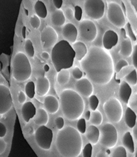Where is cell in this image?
<instances>
[{"mask_svg": "<svg viewBox=\"0 0 137 157\" xmlns=\"http://www.w3.org/2000/svg\"><path fill=\"white\" fill-rule=\"evenodd\" d=\"M132 63L135 68L137 69V44L135 45L132 51Z\"/></svg>", "mask_w": 137, "mask_h": 157, "instance_id": "7bdbcfd3", "label": "cell"}, {"mask_svg": "<svg viewBox=\"0 0 137 157\" xmlns=\"http://www.w3.org/2000/svg\"><path fill=\"white\" fill-rule=\"evenodd\" d=\"M80 64L88 78L97 85H106L113 77V59L108 50L102 47H91Z\"/></svg>", "mask_w": 137, "mask_h": 157, "instance_id": "6da1fadb", "label": "cell"}, {"mask_svg": "<svg viewBox=\"0 0 137 157\" xmlns=\"http://www.w3.org/2000/svg\"><path fill=\"white\" fill-rule=\"evenodd\" d=\"M13 107V98L7 86L0 84V115L8 113Z\"/></svg>", "mask_w": 137, "mask_h": 157, "instance_id": "7c38bea8", "label": "cell"}, {"mask_svg": "<svg viewBox=\"0 0 137 157\" xmlns=\"http://www.w3.org/2000/svg\"><path fill=\"white\" fill-rule=\"evenodd\" d=\"M122 143L125 148H126L130 153L135 152V144H134L133 137L130 132H126L123 136Z\"/></svg>", "mask_w": 137, "mask_h": 157, "instance_id": "4316f807", "label": "cell"}, {"mask_svg": "<svg viewBox=\"0 0 137 157\" xmlns=\"http://www.w3.org/2000/svg\"><path fill=\"white\" fill-rule=\"evenodd\" d=\"M135 157H137V151H136V153H135Z\"/></svg>", "mask_w": 137, "mask_h": 157, "instance_id": "6f0895ef", "label": "cell"}, {"mask_svg": "<svg viewBox=\"0 0 137 157\" xmlns=\"http://www.w3.org/2000/svg\"><path fill=\"white\" fill-rule=\"evenodd\" d=\"M89 121L92 125L96 126H99L103 121L102 114L98 110L93 111L92 113H91V117Z\"/></svg>", "mask_w": 137, "mask_h": 157, "instance_id": "f546056e", "label": "cell"}, {"mask_svg": "<svg viewBox=\"0 0 137 157\" xmlns=\"http://www.w3.org/2000/svg\"><path fill=\"white\" fill-rule=\"evenodd\" d=\"M24 49H25L26 53L27 56L30 57H33L34 56V48L33 46L32 42L30 39H27L25 41V44H24Z\"/></svg>", "mask_w": 137, "mask_h": 157, "instance_id": "1f68e13d", "label": "cell"}, {"mask_svg": "<svg viewBox=\"0 0 137 157\" xmlns=\"http://www.w3.org/2000/svg\"><path fill=\"white\" fill-rule=\"evenodd\" d=\"M25 29H26V28L25 27H23V38H26V36H25Z\"/></svg>", "mask_w": 137, "mask_h": 157, "instance_id": "9f6ffc18", "label": "cell"}, {"mask_svg": "<svg viewBox=\"0 0 137 157\" xmlns=\"http://www.w3.org/2000/svg\"><path fill=\"white\" fill-rule=\"evenodd\" d=\"M72 47L75 53V58L77 59L78 61L80 62L85 57V56L87 55V53L88 52V49L86 44L81 41H77L75 42L74 44H73Z\"/></svg>", "mask_w": 137, "mask_h": 157, "instance_id": "7402d4cb", "label": "cell"}, {"mask_svg": "<svg viewBox=\"0 0 137 157\" xmlns=\"http://www.w3.org/2000/svg\"><path fill=\"white\" fill-rule=\"evenodd\" d=\"M119 95L121 100L124 103H128L130 96L132 95V88H131L130 86L126 81H123L121 83L119 90Z\"/></svg>", "mask_w": 137, "mask_h": 157, "instance_id": "44dd1931", "label": "cell"}, {"mask_svg": "<svg viewBox=\"0 0 137 157\" xmlns=\"http://www.w3.org/2000/svg\"><path fill=\"white\" fill-rule=\"evenodd\" d=\"M89 107L90 109L93 111L97 110V107H98V105L99 103V99L97 97V96L92 94L91 96L89 97Z\"/></svg>", "mask_w": 137, "mask_h": 157, "instance_id": "836d02e7", "label": "cell"}, {"mask_svg": "<svg viewBox=\"0 0 137 157\" xmlns=\"http://www.w3.org/2000/svg\"><path fill=\"white\" fill-rule=\"evenodd\" d=\"M133 47L130 39L126 38L122 41L121 44V48L119 53L122 56L128 57L132 53Z\"/></svg>", "mask_w": 137, "mask_h": 157, "instance_id": "d4e9b609", "label": "cell"}, {"mask_svg": "<svg viewBox=\"0 0 137 157\" xmlns=\"http://www.w3.org/2000/svg\"><path fill=\"white\" fill-rule=\"evenodd\" d=\"M31 64L27 56L22 52L15 55L13 61V75L15 80L23 82L29 79L32 75Z\"/></svg>", "mask_w": 137, "mask_h": 157, "instance_id": "5b68a950", "label": "cell"}, {"mask_svg": "<svg viewBox=\"0 0 137 157\" xmlns=\"http://www.w3.org/2000/svg\"><path fill=\"white\" fill-rule=\"evenodd\" d=\"M127 32H128V34L130 38L132 39V40L133 41H136V37L135 34V33H134L133 30L132 29V27H131L130 23H127Z\"/></svg>", "mask_w": 137, "mask_h": 157, "instance_id": "f6af8a7d", "label": "cell"}, {"mask_svg": "<svg viewBox=\"0 0 137 157\" xmlns=\"http://www.w3.org/2000/svg\"><path fill=\"white\" fill-rule=\"evenodd\" d=\"M34 12L36 16L41 19H45L47 15V10L45 4L41 1H37L34 4Z\"/></svg>", "mask_w": 137, "mask_h": 157, "instance_id": "83f0119b", "label": "cell"}, {"mask_svg": "<svg viewBox=\"0 0 137 157\" xmlns=\"http://www.w3.org/2000/svg\"><path fill=\"white\" fill-rule=\"evenodd\" d=\"M74 17L76 19V20L78 21H80L82 17V10L80 6H76L75 7Z\"/></svg>", "mask_w": 137, "mask_h": 157, "instance_id": "b9f144b4", "label": "cell"}, {"mask_svg": "<svg viewBox=\"0 0 137 157\" xmlns=\"http://www.w3.org/2000/svg\"><path fill=\"white\" fill-rule=\"evenodd\" d=\"M58 34L51 26H47L42 30L41 34V41L42 48L45 49L53 47L56 44Z\"/></svg>", "mask_w": 137, "mask_h": 157, "instance_id": "4fadbf2b", "label": "cell"}, {"mask_svg": "<svg viewBox=\"0 0 137 157\" xmlns=\"http://www.w3.org/2000/svg\"><path fill=\"white\" fill-rule=\"evenodd\" d=\"M53 140V132L46 126H41L35 132V141L38 147L45 150L50 149Z\"/></svg>", "mask_w": 137, "mask_h": 157, "instance_id": "30bf717a", "label": "cell"}, {"mask_svg": "<svg viewBox=\"0 0 137 157\" xmlns=\"http://www.w3.org/2000/svg\"><path fill=\"white\" fill-rule=\"evenodd\" d=\"M99 132V141L102 146L108 148H112L116 146L118 140L117 131L112 124L106 123L102 126Z\"/></svg>", "mask_w": 137, "mask_h": 157, "instance_id": "ba28073f", "label": "cell"}, {"mask_svg": "<svg viewBox=\"0 0 137 157\" xmlns=\"http://www.w3.org/2000/svg\"><path fill=\"white\" fill-rule=\"evenodd\" d=\"M91 117V111H87L86 113H85V120H87V121H89Z\"/></svg>", "mask_w": 137, "mask_h": 157, "instance_id": "db71d44e", "label": "cell"}, {"mask_svg": "<svg viewBox=\"0 0 137 157\" xmlns=\"http://www.w3.org/2000/svg\"><path fill=\"white\" fill-rule=\"evenodd\" d=\"M7 132V128L6 127L4 124L0 122V137L3 138L5 137Z\"/></svg>", "mask_w": 137, "mask_h": 157, "instance_id": "7dc6e473", "label": "cell"}, {"mask_svg": "<svg viewBox=\"0 0 137 157\" xmlns=\"http://www.w3.org/2000/svg\"><path fill=\"white\" fill-rule=\"evenodd\" d=\"M53 3L57 9H60L62 6L63 0H53Z\"/></svg>", "mask_w": 137, "mask_h": 157, "instance_id": "681fc988", "label": "cell"}, {"mask_svg": "<svg viewBox=\"0 0 137 157\" xmlns=\"http://www.w3.org/2000/svg\"><path fill=\"white\" fill-rule=\"evenodd\" d=\"M44 106L47 112L51 114L56 113L59 109L58 100L54 96H47L44 100Z\"/></svg>", "mask_w": 137, "mask_h": 157, "instance_id": "d6986e66", "label": "cell"}, {"mask_svg": "<svg viewBox=\"0 0 137 157\" xmlns=\"http://www.w3.org/2000/svg\"><path fill=\"white\" fill-rule=\"evenodd\" d=\"M30 23L33 28L35 29H37L40 28L41 25V20L40 18L36 15H32V16L30 17Z\"/></svg>", "mask_w": 137, "mask_h": 157, "instance_id": "d590c367", "label": "cell"}, {"mask_svg": "<svg viewBox=\"0 0 137 157\" xmlns=\"http://www.w3.org/2000/svg\"><path fill=\"white\" fill-rule=\"evenodd\" d=\"M118 35L114 30H107L103 36L102 43L103 48L106 50H111L118 43Z\"/></svg>", "mask_w": 137, "mask_h": 157, "instance_id": "2e32d148", "label": "cell"}, {"mask_svg": "<svg viewBox=\"0 0 137 157\" xmlns=\"http://www.w3.org/2000/svg\"><path fill=\"white\" fill-rule=\"evenodd\" d=\"M6 148V143L2 137H0V155L4 152Z\"/></svg>", "mask_w": 137, "mask_h": 157, "instance_id": "c3c4849f", "label": "cell"}, {"mask_svg": "<svg viewBox=\"0 0 137 157\" xmlns=\"http://www.w3.org/2000/svg\"><path fill=\"white\" fill-rule=\"evenodd\" d=\"M65 16L69 20H72L74 18V12L71 8H66L65 12Z\"/></svg>", "mask_w": 137, "mask_h": 157, "instance_id": "ee69618b", "label": "cell"}, {"mask_svg": "<svg viewBox=\"0 0 137 157\" xmlns=\"http://www.w3.org/2000/svg\"><path fill=\"white\" fill-rule=\"evenodd\" d=\"M126 81L130 86H135L137 83V72L136 70L131 71L128 75H127L126 77Z\"/></svg>", "mask_w": 137, "mask_h": 157, "instance_id": "d6a6232c", "label": "cell"}, {"mask_svg": "<svg viewBox=\"0 0 137 157\" xmlns=\"http://www.w3.org/2000/svg\"><path fill=\"white\" fill-rule=\"evenodd\" d=\"M103 110L108 120L112 123H118L123 116V107L116 98H111L105 102Z\"/></svg>", "mask_w": 137, "mask_h": 157, "instance_id": "8992f818", "label": "cell"}, {"mask_svg": "<svg viewBox=\"0 0 137 157\" xmlns=\"http://www.w3.org/2000/svg\"><path fill=\"white\" fill-rule=\"evenodd\" d=\"M133 128V135L135 136L136 140H137V123H136L135 126L132 128Z\"/></svg>", "mask_w": 137, "mask_h": 157, "instance_id": "f5cc1de1", "label": "cell"}, {"mask_svg": "<svg viewBox=\"0 0 137 157\" xmlns=\"http://www.w3.org/2000/svg\"><path fill=\"white\" fill-rule=\"evenodd\" d=\"M79 33L82 40L93 42L97 35V29L95 23L89 19L81 21L79 23Z\"/></svg>", "mask_w": 137, "mask_h": 157, "instance_id": "8fae6325", "label": "cell"}, {"mask_svg": "<svg viewBox=\"0 0 137 157\" xmlns=\"http://www.w3.org/2000/svg\"><path fill=\"white\" fill-rule=\"evenodd\" d=\"M125 122L129 128H132L136 123V113L130 107L126 109L125 113Z\"/></svg>", "mask_w": 137, "mask_h": 157, "instance_id": "484cf974", "label": "cell"}, {"mask_svg": "<svg viewBox=\"0 0 137 157\" xmlns=\"http://www.w3.org/2000/svg\"><path fill=\"white\" fill-rule=\"evenodd\" d=\"M93 146L92 144H87L83 149V157H92Z\"/></svg>", "mask_w": 137, "mask_h": 157, "instance_id": "74e56055", "label": "cell"}, {"mask_svg": "<svg viewBox=\"0 0 137 157\" xmlns=\"http://www.w3.org/2000/svg\"><path fill=\"white\" fill-rule=\"evenodd\" d=\"M25 90L27 96H28L30 98H34L36 92L34 83L33 81H29V82H27L25 87Z\"/></svg>", "mask_w": 137, "mask_h": 157, "instance_id": "4dcf8cb0", "label": "cell"}, {"mask_svg": "<svg viewBox=\"0 0 137 157\" xmlns=\"http://www.w3.org/2000/svg\"><path fill=\"white\" fill-rule=\"evenodd\" d=\"M34 1H36V0H34Z\"/></svg>", "mask_w": 137, "mask_h": 157, "instance_id": "91938a15", "label": "cell"}, {"mask_svg": "<svg viewBox=\"0 0 137 157\" xmlns=\"http://www.w3.org/2000/svg\"><path fill=\"white\" fill-rule=\"evenodd\" d=\"M36 94L40 96H43L48 93L50 88V83L48 78L45 77H40L36 80L35 86Z\"/></svg>", "mask_w": 137, "mask_h": 157, "instance_id": "e0dca14e", "label": "cell"}, {"mask_svg": "<svg viewBox=\"0 0 137 157\" xmlns=\"http://www.w3.org/2000/svg\"><path fill=\"white\" fill-rule=\"evenodd\" d=\"M26 95L23 91H20L18 94V101L20 104H24L26 101Z\"/></svg>", "mask_w": 137, "mask_h": 157, "instance_id": "bcb514c9", "label": "cell"}, {"mask_svg": "<svg viewBox=\"0 0 137 157\" xmlns=\"http://www.w3.org/2000/svg\"><path fill=\"white\" fill-rule=\"evenodd\" d=\"M44 69H45V72H48L49 71H50V67H49V66L47 64H45L44 66Z\"/></svg>", "mask_w": 137, "mask_h": 157, "instance_id": "11a10c76", "label": "cell"}, {"mask_svg": "<svg viewBox=\"0 0 137 157\" xmlns=\"http://www.w3.org/2000/svg\"><path fill=\"white\" fill-rule=\"evenodd\" d=\"M112 157H127L126 150L123 146H119L114 150Z\"/></svg>", "mask_w": 137, "mask_h": 157, "instance_id": "e575fe53", "label": "cell"}, {"mask_svg": "<svg viewBox=\"0 0 137 157\" xmlns=\"http://www.w3.org/2000/svg\"><path fill=\"white\" fill-rule=\"evenodd\" d=\"M62 34L65 40L69 43L74 44L77 40L78 31L76 27L71 23H68L63 26Z\"/></svg>", "mask_w": 137, "mask_h": 157, "instance_id": "9a60e30c", "label": "cell"}, {"mask_svg": "<svg viewBox=\"0 0 137 157\" xmlns=\"http://www.w3.org/2000/svg\"><path fill=\"white\" fill-rule=\"evenodd\" d=\"M34 121L37 125H46L49 122V116L47 111L42 108L38 109L34 117Z\"/></svg>", "mask_w": 137, "mask_h": 157, "instance_id": "603a6c76", "label": "cell"}, {"mask_svg": "<svg viewBox=\"0 0 137 157\" xmlns=\"http://www.w3.org/2000/svg\"><path fill=\"white\" fill-rule=\"evenodd\" d=\"M76 92L84 97H89L93 93V86L87 78H82L75 84Z\"/></svg>", "mask_w": 137, "mask_h": 157, "instance_id": "5bb4252c", "label": "cell"}, {"mask_svg": "<svg viewBox=\"0 0 137 157\" xmlns=\"http://www.w3.org/2000/svg\"><path fill=\"white\" fill-rule=\"evenodd\" d=\"M86 136L89 143L92 145H95L98 143L100 136V132L96 126L90 125L86 130Z\"/></svg>", "mask_w": 137, "mask_h": 157, "instance_id": "ffe728a7", "label": "cell"}, {"mask_svg": "<svg viewBox=\"0 0 137 157\" xmlns=\"http://www.w3.org/2000/svg\"><path fill=\"white\" fill-rule=\"evenodd\" d=\"M66 17L60 9H57L51 14V22L56 26H62L65 23Z\"/></svg>", "mask_w": 137, "mask_h": 157, "instance_id": "cb8c5ba5", "label": "cell"}, {"mask_svg": "<svg viewBox=\"0 0 137 157\" xmlns=\"http://www.w3.org/2000/svg\"><path fill=\"white\" fill-rule=\"evenodd\" d=\"M70 79V72L68 69H63L58 72L57 81L60 85H65Z\"/></svg>", "mask_w": 137, "mask_h": 157, "instance_id": "f1b7e54d", "label": "cell"}, {"mask_svg": "<svg viewBox=\"0 0 137 157\" xmlns=\"http://www.w3.org/2000/svg\"><path fill=\"white\" fill-rule=\"evenodd\" d=\"M87 15L93 20H99L105 13V4L103 0H86L84 5Z\"/></svg>", "mask_w": 137, "mask_h": 157, "instance_id": "9c48e42d", "label": "cell"}, {"mask_svg": "<svg viewBox=\"0 0 137 157\" xmlns=\"http://www.w3.org/2000/svg\"><path fill=\"white\" fill-rule=\"evenodd\" d=\"M41 57L43 58L45 60H47L50 58V54H49L46 51H44L41 53Z\"/></svg>", "mask_w": 137, "mask_h": 157, "instance_id": "816d5d0a", "label": "cell"}, {"mask_svg": "<svg viewBox=\"0 0 137 157\" xmlns=\"http://www.w3.org/2000/svg\"><path fill=\"white\" fill-rule=\"evenodd\" d=\"M136 39H137V35H136Z\"/></svg>", "mask_w": 137, "mask_h": 157, "instance_id": "680465c9", "label": "cell"}, {"mask_svg": "<svg viewBox=\"0 0 137 157\" xmlns=\"http://www.w3.org/2000/svg\"><path fill=\"white\" fill-rule=\"evenodd\" d=\"M55 124H56L57 128L59 130H61L63 128L64 125H65V120L62 117H58L55 120Z\"/></svg>", "mask_w": 137, "mask_h": 157, "instance_id": "60d3db41", "label": "cell"}, {"mask_svg": "<svg viewBox=\"0 0 137 157\" xmlns=\"http://www.w3.org/2000/svg\"><path fill=\"white\" fill-rule=\"evenodd\" d=\"M96 157H109V156L105 152L101 150L100 152H98V154H97Z\"/></svg>", "mask_w": 137, "mask_h": 157, "instance_id": "f907efd6", "label": "cell"}, {"mask_svg": "<svg viewBox=\"0 0 137 157\" xmlns=\"http://www.w3.org/2000/svg\"><path fill=\"white\" fill-rule=\"evenodd\" d=\"M127 66H128V63H127L126 60L121 59L117 63L116 66H115V71L116 72H119L121 70H122V68L126 67Z\"/></svg>", "mask_w": 137, "mask_h": 157, "instance_id": "f35d334b", "label": "cell"}, {"mask_svg": "<svg viewBox=\"0 0 137 157\" xmlns=\"http://www.w3.org/2000/svg\"><path fill=\"white\" fill-rule=\"evenodd\" d=\"M36 113V107L32 102H27L23 105L21 108V114L26 122H29L30 120L34 118Z\"/></svg>", "mask_w": 137, "mask_h": 157, "instance_id": "ac0fdd59", "label": "cell"}, {"mask_svg": "<svg viewBox=\"0 0 137 157\" xmlns=\"http://www.w3.org/2000/svg\"><path fill=\"white\" fill-rule=\"evenodd\" d=\"M60 101L66 118L71 121L80 118L84 110V102L80 94L71 89L64 90L60 95Z\"/></svg>", "mask_w": 137, "mask_h": 157, "instance_id": "3957f363", "label": "cell"}, {"mask_svg": "<svg viewBox=\"0 0 137 157\" xmlns=\"http://www.w3.org/2000/svg\"><path fill=\"white\" fill-rule=\"evenodd\" d=\"M107 17L110 23L118 28H123L126 25L123 9L117 2H111L108 4Z\"/></svg>", "mask_w": 137, "mask_h": 157, "instance_id": "52a82bcc", "label": "cell"}, {"mask_svg": "<svg viewBox=\"0 0 137 157\" xmlns=\"http://www.w3.org/2000/svg\"><path fill=\"white\" fill-rule=\"evenodd\" d=\"M72 75L75 79L79 80L82 78L83 76V72L80 70V68L75 67L72 71Z\"/></svg>", "mask_w": 137, "mask_h": 157, "instance_id": "ab89813d", "label": "cell"}, {"mask_svg": "<svg viewBox=\"0 0 137 157\" xmlns=\"http://www.w3.org/2000/svg\"><path fill=\"white\" fill-rule=\"evenodd\" d=\"M56 146L58 152L64 157H78L82 149L80 133L72 126H66L58 132Z\"/></svg>", "mask_w": 137, "mask_h": 157, "instance_id": "7a4b0ae2", "label": "cell"}, {"mask_svg": "<svg viewBox=\"0 0 137 157\" xmlns=\"http://www.w3.org/2000/svg\"><path fill=\"white\" fill-rule=\"evenodd\" d=\"M75 57V53L72 46L65 40L56 43L51 52V62L58 72L63 69L71 68Z\"/></svg>", "mask_w": 137, "mask_h": 157, "instance_id": "277c9868", "label": "cell"}, {"mask_svg": "<svg viewBox=\"0 0 137 157\" xmlns=\"http://www.w3.org/2000/svg\"><path fill=\"white\" fill-rule=\"evenodd\" d=\"M77 128L78 132L80 133L84 134L85 133L87 130V124H86V120L84 118H80L79 119L78 122L77 123Z\"/></svg>", "mask_w": 137, "mask_h": 157, "instance_id": "8d00e7d4", "label": "cell"}]
</instances>
